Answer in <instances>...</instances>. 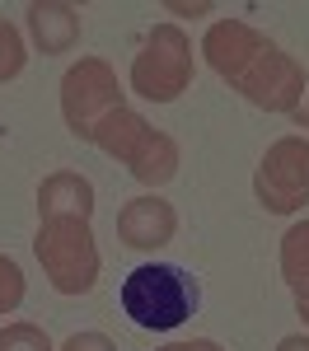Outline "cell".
<instances>
[{"label": "cell", "mask_w": 309, "mask_h": 351, "mask_svg": "<svg viewBox=\"0 0 309 351\" xmlns=\"http://www.w3.org/2000/svg\"><path fill=\"white\" fill-rule=\"evenodd\" d=\"M201 56L253 108L295 112L305 104V66L244 19H216L201 38Z\"/></svg>", "instance_id": "6da1fadb"}, {"label": "cell", "mask_w": 309, "mask_h": 351, "mask_svg": "<svg viewBox=\"0 0 309 351\" xmlns=\"http://www.w3.org/2000/svg\"><path fill=\"white\" fill-rule=\"evenodd\" d=\"M89 145H99L103 155H112L117 164H127V173L145 183V188H164L178 173V141L160 127H150L140 112L132 108H112L94 132Z\"/></svg>", "instance_id": "7a4b0ae2"}, {"label": "cell", "mask_w": 309, "mask_h": 351, "mask_svg": "<svg viewBox=\"0 0 309 351\" xmlns=\"http://www.w3.org/2000/svg\"><path fill=\"white\" fill-rule=\"evenodd\" d=\"M117 304L145 332H173V328H183L193 319L197 281L173 263H140L136 271H127Z\"/></svg>", "instance_id": "3957f363"}, {"label": "cell", "mask_w": 309, "mask_h": 351, "mask_svg": "<svg viewBox=\"0 0 309 351\" xmlns=\"http://www.w3.org/2000/svg\"><path fill=\"white\" fill-rule=\"evenodd\" d=\"M33 253L56 295H89L99 286V243L84 216H42L33 234Z\"/></svg>", "instance_id": "277c9868"}, {"label": "cell", "mask_w": 309, "mask_h": 351, "mask_svg": "<svg viewBox=\"0 0 309 351\" xmlns=\"http://www.w3.org/2000/svg\"><path fill=\"white\" fill-rule=\"evenodd\" d=\"M127 84L145 104H173L193 84V38L178 24H155L145 33L140 52L132 56Z\"/></svg>", "instance_id": "5b68a950"}, {"label": "cell", "mask_w": 309, "mask_h": 351, "mask_svg": "<svg viewBox=\"0 0 309 351\" xmlns=\"http://www.w3.org/2000/svg\"><path fill=\"white\" fill-rule=\"evenodd\" d=\"M253 197L267 216H295L309 206V141L305 136H277L253 173Z\"/></svg>", "instance_id": "8992f818"}, {"label": "cell", "mask_w": 309, "mask_h": 351, "mask_svg": "<svg viewBox=\"0 0 309 351\" xmlns=\"http://www.w3.org/2000/svg\"><path fill=\"white\" fill-rule=\"evenodd\" d=\"M112 108H127V94L117 84V71H112L103 56H80L61 75V117H66L71 136L75 141H89V132Z\"/></svg>", "instance_id": "52a82bcc"}, {"label": "cell", "mask_w": 309, "mask_h": 351, "mask_svg": "<svg viewBox=\"0 0 309 351\" xmlns=\"http://www.w3.org/2000/svg\"><path fill=\"white\" fill-rule=\"evenodd\" d=\"M173 234H178V211L169 202H160L155 192L150 197H132L117 211V239L127 248H136V253H155V248L173 243Z\"/></svg>", "instance_id": "ba28073f"}, {"label": "cell", "mask_w": 309, "mask_h": 351, "mask_svg": "<svg viewBox=\"0 0 309 351\" xmlns=\"http://www.w3.org/2000/svg\"><path fill=\"white\" fill-rule=\"evenodd\" d=\"M24 14H28V38H33V47L42 56L71 52L84 33L80 5H71V0H33Z\"/></svg>", "instance_id": "9c48e42d"}, {"label": "cell", "mask_w": 309, "mask_h": 351, "mask_svg": "<svg viewBox=\"0 0 309 351\" xmlns=\"http://www.w3.org/2000/svg\"><path fill=\"white\" fill-rule=\"evenodd\" d=\"M42 216H94V183L75 169H56L38 183V220Z\"/></svg>", "instance_id": "30bf717a"}, {"label": "cell", "mask_w": 309, "mask_h": 351, "mask_svg": "<svg viewBox=\"0 0 309 351\" xmlns=\"http://www.w3.org/2000/svg\"><path fill=\"white\" fill-rule=\"evenodd\" d=\"M281 281L295 300V314L309 324V220H295L281 234Z\"/></svg>", "instance_id": "8fae6325"}, {"label": "cell", "mask_w": 309, "mask_h": 351, "mask_svg": "<svg viewBox=\"0 0 309 351\" xmlns=\"http://www.w3.org/2000/svg\"><path fill=\"white\" fill-rule=\"evenodd\" d=\"M24 66H28L24 33L10 24V19H0V84L14 80V75H24Z\"/></svg>", "instance_id": "7c38bea8"}, {"label": "cell", "mask_w": 309, "mask_h": 351, "mask_svg": "<svg viewBox=\"0 0 309 351\" xmlns=\"http://www.w3.org/2000/svg\"><path fill=\"white\" fill-rule=\"evenodd\" d=\"M0 351H56V347L38 324H5L0 328Z\"/></svg>", "instance_id": "4fadbf2b"}, {"label": "cell", "mask_w": 309, "mask_h": 351, "mask_svg": "<svg viewBox=\"0 0 309 351\" xmlns=\"http://www.w3.org/2000/svg\"><path fill=\"white\" fill-rule=\"evenodd\" d=\"M19 304H24V271L14 258L0 253V314H14Z\"/></svg>", "instance_id": "5bb4252c"}, {"label": "cell", "mask_w": 309, "mask_h": 351, "mask_svg": "<svg viewBox=\"0 0 309 351\" xmlns=\"http://www.w3.org/2000/svg\"><path fill=\"white\" fill-rule=\"evenodd\" d=\"M56 351H117V342H112L108 332H94V328H84V332H71L66 342Z\"/></svg>", "instance_id": "9a60e30c"}, {"label": "cell", "mask_w": 309, "mask_h": 351, "mask_svg": "<svg viewBox=\"0 0 309 351\" xmlns=\"http://www.w3.org/2000/svg\"><path fill=\"white\" fill-rule=\"evenodd\" d=\"M160 351H225L221 342H211V337H193V342H169Z\"/></svg>", "instance_id": "2e32d148"}, {"label": "cell", "mask_w": 309, "mask_h": 351, "mask_svg": "<svg viewBox=\"0 0 309 351\" xmlns=\"http://www.w3.org/2000/svg\"><path fill=\"white\" fill-rule=\"evenodd\" d=\"M277 351H309V337L305 332H291V337H281Z\"/></svg>", "instance_id": "e0dca14e"}, {"label": "cell", "mask_w": 309, "mask_h": 351, "mask_svg": "<svg viewBox=\"0 0 309 351\" xmlns=\"http://www.w3.org/2000/svg\"><path fill=\"white\" fill-rule=\"evenodd\" d=\"M169 14H211V5H178V0H169Z\"/></svg>", "instance_id": "ac0fdd59"}, {"label": "cell", "mask_w": 309, "mask_h": 351, "mask_svg": "<svg viewBox=\"0 0 309 351\" xmlns=\"http://www.w3.org/2000/svg\"><path fill=\"white\" fill-rule=\"evenodd\" d=\"M291 117H295V127H305V132H309V99H305L295 112H291Z\"/></svg>", "instance_id": "d6986e66"}]
</instances>
